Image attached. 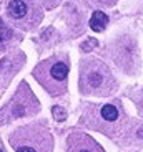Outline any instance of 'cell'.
<instances>
[{"mask_svg":"<svg viewBox=\"0 0 143 152\" xmlns=\"http://www.w3.org/2000/svg\"><path fill=\"white\" fill-rule=\"evenodd\" d=\"M83 122L93 131L103 132L108 137H118L127 131L128 118L118 101L90 106L83 114Z\"/></svg>","mask_w":143,"mask_h":152,"instance_id":"6da1fadb","label":"cell"},{"mask_svg":"<svg viewBox=\"0 0 143 152\" xmlns=\"http://www.w3.org/2000/svg\"><path fill=\"white\" fill-rule=\"evenodd\" d=\"M116 89V80L108 66L98 60H87L80 66V91L88 96L113 94Z\"/></svg>","mask_w":143,"mask_h":152,"instance_id":"7a4b0ae2","label":"cell"},{"mask_svg":"<svg viewBox=\"0 0 143 152\" xmlns=\"http://www.w3.org/2000/svg\"><path fill=\"white\" fill-rule=\"evenodd\" d=\"M10 145L15 152H52L53 139L45 124L33 122L12 132Z\"/></svg>","mask_w":143,"mask_h":152,"instance_id":"3957f363","label":"cell"},{"mask_svg":"<svg viewBox=\"0 0 143 152\" xmlns=\"http://www.w3.org/2000/svg\"><path fill=\"white\" fill-rule=\"evenodd\" d=\"M68 63L67 60L52 58L43 61L33 69V75L40 84L45 88V91L50 96H62L67 93V83H68Z\"/></svg>","mask_w":143,"mask_h":152,"instance_id":"277c9868","label":"cell"},{"mask_svg":"<svg viewBox=\"0 0 143 152\" xmlns=\"http://www.w3.org/2000/svg\"><path fill=\"white\" fill-rule=\"evenodd\" d=\"M39 99L33 96V93L28 89L27 84H22L17 94L12 98V101L0 111V124L10 122L19 118H25V116H32V114L39 113Z\"/></svg>","mask_w":143,"mask_h":152,"instance_id":"5b68a950","label":"cell"},{"mask_svg":"<svg viewBox=\"0 0 143 152\" xmlns=\"http://www.w3.org/2000/svg\"><path fill=\"white\" fill-rule=\"evenodd\" d=\"M67 152H105V151L88 134L73 132L67 139Z\"/></svg>","mask_w":143,"mask_h":152,"instance_id":"8992f818","label":"cell"},{"mask_svg":"<svg viewBox=\"0 0 143 152\" xmlns=\"http://www.w3.org/2000/svg\"><path fill=\"white\" fill-rule=\"evenodd\" d=\"M30 4L28 0H10L8 4V15L10 18L17 20V22H22L30 15Z\"/></svg>","mask_w":143,"mask_h":152,"instance_id":"52a82bcc","label":"cell"},{"mask_svg":"<svg viewBox=\"0 0 143 152\" xmlns=\"http://www.w3.org/2000/svg\"><path fill=\"white\" fill-rule=\"evenodd\" d=\"M107 23H108V17L107 13H103L102 10L93 12L92 18H90V28L93 31H103L107 28Z\"/></svg>","mask_w":143,"mask_h":152,"instance_id":"ba28073f","label":"cell"},{"mask_svg":"<svg viewBox=\"0 0 143 152\" xmlns=\"http://www.w3.org/2000/svg\"><path fill=\"white\" fill-rule=\"evenodd\" d=\"M52 113H53V116H55V119H57V121H65V118H67V111L63 109V107H60V106H53V107H52Z\"/></svg>","mask_w":143,"mask_h":152,"instance_id":"9c48e42d","label":"cell"},{"mask_svg":"<svg viewBox=\"0 0 143 152\" xmlns=\"http://www.w3.org/2000/svg\"><path fill=\"white\" fill-rule=\"evenodd\" d=\"M97 45V42H95V40H90V42H87L85 45L82 46V48H83V51H90V48H92V46H95Z\"/></svg>","mask_w":143,"mask_h":152,"instance_id":"30bf717a","label":"cell"},{"mask_svg":"<svg viewBox=\"0 0 143 152\" xmlns=\"http://www.w3.org/2000/svg\"><path fill=\"white\" fill-rule=\"evenodd\" d=\"M0 152H5V151H4V147H2V144H0Z\"/></svg>","mask_w":143,"mask_h":152,"instance_id":"8fae6325","label":"cell"}]
</instances>
